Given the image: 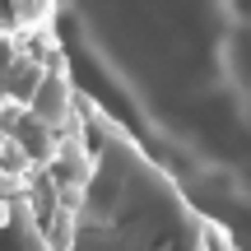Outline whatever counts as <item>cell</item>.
Segmentation results:
<instances>
[{
    "label": "cell",
    "mask_w": 251,
    "mask_h": 251,
    "mask_svg": "<svg viewBox=\"0 0 251 251\" xmlns=\"http://www.w3.org/2000/svg\"><path fill=\"white\" fill-rule=\"evenodd\" d=\"M0 251H51V242H47L42 228H37V219L28 214V200L5 205V219H0Z\"/></svg>",
    "instance_id": "7a4b0ae2"
},
{
    "label": "cell",
    "mask_w": 251,
    "mask_h": 251,
    "mask_svg": "<svg viewBox=\"0 0 251 251\" xmlns=\"http://www.w3.org/2000/svg\"><path fill=\"white\" fill-rule=\"evenodd\" d=\"M14 42L0 37V107H9V70H14Z\"/></svg>",
    "instance_id": "3957f363"
},
{
    "label": "cell",
    "mask_w": 251,
    "mask_h": 251,
    "mask_svg": "<svg viewBox=\"0 0 251 251\" xmlns=\"http://www.w3.org/2000/svg\"><path fill=\"white\" fill-rule=\"evenodd\" d=\"M75 251H200V228L172 181L135 144H93L79 214L65 237Z\"/></svg>",
    "instance_id": "6da1fadb"
}]
</instances>
